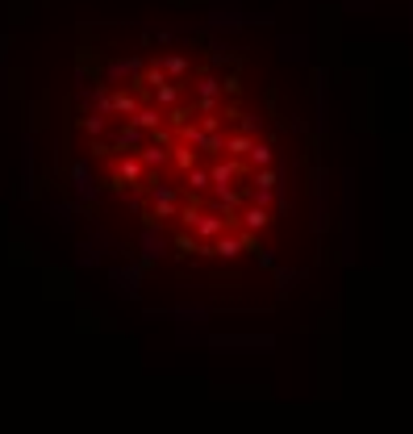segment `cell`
<instances>
[{
    "mask_svg": "<svg viewBox=\"0 0 413 434\" xmlns=\"http://www.w3.org/2000/svg\"><path fill=\"white\" fill-rule=\"evenodd\" d=\"M80 138L113 217L184 271L246 267L288 213L280 134L226 54L109 63L84 96Z\"/></svg>",
    "mask_w": 413,
    "mask_h": 434,
    "instance_id": "6da1fadb",
    "label": "cell"
}]
</instances>
